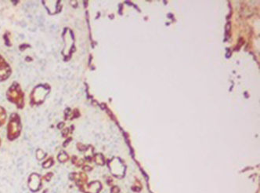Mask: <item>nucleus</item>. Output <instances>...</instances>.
<instances>
[{"label":"nucleus","mask_w":260,"mask_h":193,"mask_svg":"<svg viewBox=\"0 0 260 193\" xmlns=\"http://www.w3.org/2000/svg\"><path fill=\"white\" fill-rule=\"evenodd\" d=\"M21 124H20L19 117L17 115H13L11 117V122L8 125V138L14 140L18 138L21 131Z\"/></svg>","instance_id":"f257e3e1"},{"label":"nucleus","mask_w":260,"mask_h":193,"mask_svg":"<svg viewBox=\"0 0 260 193\" xmlns=\"http://www.w3.org/2000/svg\"><path fill=\"white\" fill-rule=\"evenodd\" d=\"M8 98L12 101V102L16 103V104H19V103L23 102V94L20 90L19 87L17 85L16 87L15 84L11 87L9 92H8Z\"/></svg>","instance_id":"f03ea898"},{"label":"nucleus","mask_w":260,"mask_h":193,"mask_svg":"<svg viewBox=\"0 0 260 193\" xmlns=\"http://www.w3.org/2000/svg\"><path fill=\"white\" fill-rule=\"evenodd\" d=\"M29 187L31 190L37 191L41 187V181L36 174L31 176L29 179Z\"/></svg>","instance_id":"7ed1b4c3"},{"label":"nucleus","mask_w":260,"mask_h":193,"mask_svg":"<svg viewBox=\"0 0 260 193\" xmlns=\"http://www.w3.org/2000/svg\"><path fill=\"white\" fill-rule=\"evenodd\" d=\"M101 189V184L98 182L93 183L89 186V191L90 193H97Z\"/></svg>","instance_id":"20e7f679"},{"label":"nucleus","mask_w":260,"mask_h":193,"mask_svg":"<svg viewBox=\"0 0 260 193\" xmlns=\"http://www.w3.org/2000/svg\"><path fill=\"white\" fill-rule=\"evenodd\" d=\"M6 120V112L4 111V108L0 107V126L4 124L5 123Z\"/></svg>","instance_id":"39448f33"},{"label":"nucleus","mask_w":260,"mask_h":193,"mask_svg":"<svg viewBox=\"0 0 260 193\" xmlns=\"http://www.w3.org/2000/svg\"><path fill=\"white\" fill-rule=\"evenodd\" d=\"M68 159V156L64 153V152H62V153H61L59 156H58V160H59L60 161H61V162H64V161H66Z\"/></svg>","instance_id":"423d86ee"},{"label":"nucleus","mask_w":260,"mask_h":193,"mask_svg":"<svg viewBox=\"0 0 260 193\" xmlns=\"http://www.w3.org/2000/svg\"><path fill=\"white\" fill-rule=\"evenodd\" d=\"M47 167H50L51 165H52V159H50V160L47 161V162H46L45 164H44V166L47 165Z\"/></svg>","instance_id":"0eeeda50"},{"label":"nucleus","mask_w":260,"mask_h":193,"mask_svg":"<svg viewBox=\"0 0 260 193\" xmlns=\"http://www.w3.org/2000/svg\"><path fill=\"white\" fill-rule=\"evenodd\" d=\"M119 192V188L118 187H114V188L111 189V193H118Z\"/></svg>","instance_id":"6e6552de"}]
</instances>
